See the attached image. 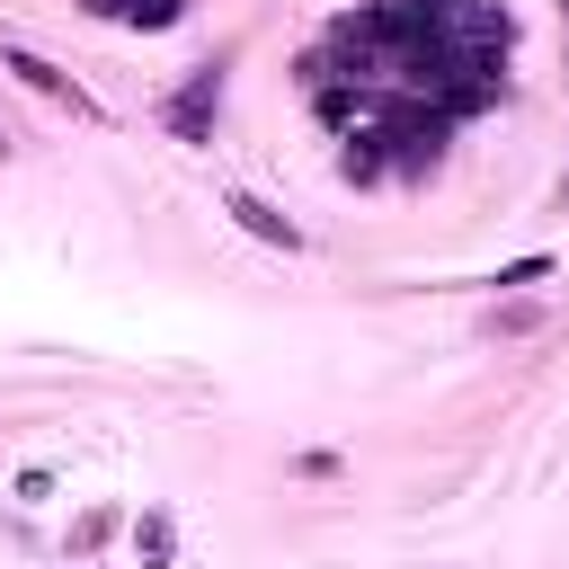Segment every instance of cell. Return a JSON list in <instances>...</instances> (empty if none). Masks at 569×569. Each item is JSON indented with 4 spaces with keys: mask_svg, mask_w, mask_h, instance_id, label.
Segmentation results:
<instances>
[{
    "mask_svg": "<svg viewBox=\"0 0 569 569\" xmlns=\"http://www.w3.org/2000/svg\"><path fill=\"white\" fill-rule=\"evenodd\" d=\"M507 9L489 0H365L329 18L302 53V89L329 133H347V178H418L436 169L445 133L507 89Z\"/></svg>",
    "mask_w": 569,
    "mask_h": 569,
    "instance_id": "obj_1",
    "label": "cell"
},
{
    "mask_svg": "<svg viewBox=\"0 0 569 569\" xmlns=\"http://www.w3.org/2000/svg\"><path fill=\"white\" fill-rule=\"evenodd\" d=\"M213 116H222V62H204V71H187V89L160 107V124L178 133V142H213Z\"/></svg>",
    "mask_w": 569,
    "mask_h": 569,
    "instance_id": "obj_2",
    "label": "cell"
},
{
    "mask_svg": "<svg viewBox=\"0 0 569 569\" xmlns=\"http://www.w3.org/2000/svg\"><path fill=\"white\" fill-rule=\"evenodd\" d=\"M222 213H231V222H240L249 240H267V249H284V258L302 249V231H293V222H284V213L267 204V196H249V187H231V196H222Z\"/></svg>",
    "mask_w": 569,
    "mask_h": 569,
    "instance_id": "obj_3",
    "label": "cell"
},
{
    "mask_svg": "<svg viewBox=\"0 0 569 569\" xmlns=\"http://www.w3.org/2000/svg\"><path fill=\"white\" fill-rule=\"evenodd\" d=\"M0 71H18V80H27V89H44V98H62L71 116H98V107L71 89V71H53V62H44V53H27V44H0Z\"/></svg>",
    "mask_w": 569,
    "mask_h": 569,
    "instance_id": "obj_4",
    "label": "cell"
},
{
    "mask_svg": "<svg viewBox=\"0 0 569 569\" xmlns=\"http://www.w3.org/2000/svg\"><path fill=\"white\" fill-rule=\"evenodd\" d=\"M133 551H142V569H169L178 560V525L151 507V516H133Z\"/></svg>",
    "mask_w": 569,
    "mask_h": 569,
    "instance_id": "obj_5",
    "label": "cell"
},
{
    "mask_svg": "<svg viewBox=\"0 0 569 569\" xmlns=\"http://www.w3.org/2000/svg\"><path fill=\"white\" fill-rule=\"evenodd\" d=\"M98 18H124V27H169L178 18V0H89Z\"/></svg>",
    "mask_w": 569,
    "mask_h": 569,
    "instance_id": "obj_6",
    "label": "cell"
},
{
    "mask_svg": "<svg viewBox=\"0 0 569 569\" xmlns=\"http://www.w3.org/2000/svg\"><path fill=\"white\" fill-rule=\"evenodd\" d=\"M533 320H542V311H533V302H516V311H489V338H525V329H533Z\"/></svg>",
    "mask_w": 569,
    "mask_h": 569,
    "instance_id": "obj_7",
    "label": "cell"
},
{
    "mask_svg": "<svg viewBox=\"0 0 569 569\" xmlns=\"http://www.w3.org/2000/svg\"><path fill=\"white\" fill-rule=\"evenodd\" d=\"M542 276H551V258H516V267H498L489 284H542Z\"/></svg>",
    "mask_w": 569,
    "mask_h": 569,
    "instance_id": "obj_8",
    "label": "cell"
},
{
    "mask_svg": "<svg viewBox=\"0 0 569 569\" xmlns=\"http://www.w3.org/2000/svg\"><path fill=\"white\" fill-rule=\"evenodd\" d=\"M0 151H9V142H0Z\"/></svg>",
    "mask_w": 569,
    "mask_h": 569,
    "instance_id": "obj_9",
    "label": "cell"
},
{
    "mask_svg": "<svg viewBox=\"0 0 569 569\" xmlns=\"http://www.w3.org/2000/svg\"><path fill=\"white\" fill-rule=\"evenodd\" d=\"M560 9H569V0H560Z\"/></svg>",
    "mask_w": 569,
    "mask_h": 569,
    "instance_id": "obj_10",
    "label": "cell"
},
{
    "mask_svg": "<svg viewBox=\"0 0 569 569\" xmlns=\"http://www.w3.org/2000/svg\"><path fill=\"white\" fill-rule=\"evenodd\" d=\"M560 196H569V187H560Z\"/></svg>",
    "mask_w": 569,
    "mask_h": 569,
    "instance_id": "obj_11",
    "label": "cell"
}]
</instances>
